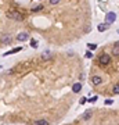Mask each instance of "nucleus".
Wrapping results in <instances>:
<instances>
[{"instance_id": "nucleus-18", "label": "nucleus", "mask_w": 119, "mask_h": 125, "mask_svg": "<svg viewBox=\"0 0 119 125\" xmlns=\"http://www.w3.org/2000/svg\"><path fill=\"white\" fill-rule=\"evenodd\" d=\"M86 57L91 58V57H93V53H91V51H87V53H86Z\"/></svg>"}, {"instance_id": "nucleus-20", "label": "nucleus", "mask_w": 119, "mask_h": 125, "mask_svg": "<svg viewBox=\"0 0 119 125\" xmlns=\"http://www.w3.org/2000/svg\"><path fill=\"white\" fill-rule=\"evenodd\" d=\"M57 3H60V0H50V4H57Z\"/></svg>"}, {"instance_id": "nucleus-5", "label": "nucleus", "mask_w": 119, "mask_h": 125, "mask_svg": "<svg viewBox=\"0 0 119 125\" xmlns=\"http://www.w3.org/2000/svg\"><path fill=\"white\" fill-rule=\"evenodd\" d=\"M13 39L11 35H1V38H0V42L3 43V45H7V43H10Z\"/></svg>"}, {"instance_id": "nucleus-19", "label": "nucleus", "mask_w": 119, "mask_h": 125, "mask_svg": "<svg viewBox=\"0 0 119 125\" xmlns=\"http://www.w3.org/2000/svg\"><path fill=\"white\" fill-rule=\"evenodd\" d=\"M112 103H113V100H111V99L105 100V104H107V106H108V104H112Z\"/></svg>"}, {"instance_id": "nucleus-21", "label": "nucleus", "mask_w": 119, "mask_h": 125, "mask_svg": "<svg viewBox=\"0 0 119 125\" xmlns=\"http://www.w3.org/2000/svg\"><path fill=\"white\" fill-rule=\"evenodd\" d=\"M96 100H97V97L94 96V97H93V99H90V100H89V102H91V103H94V102H96Z\"/></svg>"}, {"instance_id": "nucleus-12", "label": "nucleus", "mask_w": 119, "mask_h": 125, "mask_svg": "<svg viewBox=\"0 0 119 125\" xmlns=\"http://www.w3.org/2000/svg\"><path fill=\"white\" fill-rule=\"evenodd\" d=\"M22 50V47H15V49H13V50L7 51V53H4V56H8V54H14V53H18V51Z\"/></svg>"}, {"instance_id": "nucleus-11", "label": "nucleus", "mask_w": 119, "mask_h": 125, "mask_svg": "<svg viewBox=\"0 0 119 125\" xmlns=\"http://www.w3.org/2000/svg\"><path fill=\"white\" fill-rule=\"evenodd\" d=\"M35 125H49V121H47L46 118L38 119V121H35Z\"/></svg>"}, {"instance_id": "nucleus-4", "label": "nucleus", "mask_w": 119, "mask_h": 125, "mask_svg": "<svg viewBox=\"0 0 119 125\" xmlns=\"http://www.w3.org/2000/svg\"><path fill=\"white\" fill-rule=\"evenodd\" d=\"M29 39V34L28 32H21V34L17 35V40L18 42H24V40H28Z\"/></svg>"}, {"instance_id": "nucleus-9", "label": "nucleus", "mask_w": 119, "mask_h": 125, "mask_svg": "<svg viewBox=\"0 0 119 125\" xmlns=\"http://www.w3.org/2000/svg\"><path fill=\"white\" fill-rule=\"evenodd\" d=\"M91 114H93V111H91V110H86L85 113H83V115H82V119H85V121H87V119H90Z\"/></svg>"}, {"instance_id": "nucleus-14", "label": "nucleus", "mask_w": 119, "mask_h": 125, "mask_svg": "<svg viewBox=\"0 0 119 125\" xmlns=\"http://www.w3.org/2000/svg\"><path fill=\"white\" fill-rule=\"evenodd\" d=\"M112 93H115V95H119V83L113 85V88H112Z\"/></svg>"}, {"instance_id": "nucleus-6", "label": "nucleus", "mask_w": 119, "mask_h": 125, "mask_svg": "<svg viewBox=\"0 0 119 125\" xmlns=\"http://www.w3.org/2000/svg\"><path fill=\"white\" fill-rule=\"evenodd\" d=\"M80 90H82V83H80V82H76V83H74V85H72V92H75V93H79Z\"/></svg>"}, {"instance_id": "nucleus-10", "label": "nucleus", "mask_w": 119, "mask_h": 125, "mask_svg": "<svg viewBox=\"0 0 119 125\" xmlns=\"http://www.w3.org/2000/svg\"><path fill=\"white\" fill-rule=\"evenodd\" d=\"M108 27H109V24H107V22H104V24H100L98 27H97V29L100 31V32H105L108 29Z\"/></svg>"}, {"instance_id": "nucleus-16", "label": "nucleus", "mask_w": 119, "mask_h": 125, "mask_svg": "<svg viewBox=\"0 0 119 125\" xmlns=\"http://www.w3.org/2000/svg\"><path fill=\"white\" fill-rule=\"evenodd\" d=\"M87 46H89V49H90V50H96V49H97V45H94V43H89Z\"/></svg>"}, {"instance_id": "nucleus-1", "label": "nucleus", "mask_w": 119, "mask_h": 125, "mask_svg": "<svg viewBox=\"0 0 119 125\" xmlns=\"http://www.w3.org/2000/svg\"><path fill=\"white\" fill-rule=\"evenodd\" d=\"M7 18H11V20H17V21H22L24 20V14L22 13L17 11V10H8L6 13Z\"/></svg>"}, {"instance_id": "nucleus-13", "label": "nucleus", "mask_w": 119, "mask_h": 125, "mask_svg": "<svg viewBox=\"0 0 119 125\" xmlns=\"http://www.w3.org/2000/svg\"><path fill=\"white\" fill-rule=\"evenodd\" d=\"M50 57H51V53H50V51H46V53H43V54H42V58H43V60H49Z\"/></svg>"}, {"instance_id": "nucleus-3", "label": "nucleus", "mask_w": 119, "mask_h": 125, "mask_svg": "<svg viewBox=\"0 0 119 125\" xmlns=\"http://www.w3.org/2000/svg\"><path fill=\"white\" fill-rule=\"evenodd\" d=\"M116 21V14L113 11H109L107 13V15H105V22L107 24H113Z\"/></svg>"}, {"instance_id": "nucleus-2", "label": "nucleus", "mask_w": 119, "mask_h": 125, "mask_svg": "<svg viewBox=\"0 0 119 125\" xmlns=\"http://www.w3.org/2000/svg\"><path fill=\"white\" fill-rule=\"evenodd\" d=\"M98 62L100 64H102V65H107V64H109L111 62V56L109 54H101V56L98 57Z\"/></svg>"}, {"instance_id": "nucleus-8", "label": "nucleus", "mask_w": 119, "mask_h": 125, "mask_svg": "<svg viewBox=\"0 0 119 125\" xmlns=\"http://www.w3.org/2000/svg\"><path fill=\"white\" fill-rule=\"evenodd\" d=\"M101 82H102L101 76H97V75H94V76L91 78V83H93V85H101Z\"/></svg>"}, {"instance_id": "nucleus-15", "label": "nucleus", "mask_w": 119, "mask_h": 125, "mask_svg": "<svg viewBox=\"0 0 119 125\" xmlns=\"http://www.w3.org/2000/svg\"><path fill=\"white\" fill-rule=\"evenodd\" d=\"M40 10H43V6L40 4V6H36V7H32V11H40Z\"/></svg>"}, {"instance_id": "nucleus-7", "label": "nucleus", "mask_w": 119, "mask_h": 125, "mask_svg": "<svg viewBox=\"0 0 119 125\" xmlns=\"http://www.w3.org/2000/svg\"><path fill=\"white\" fill-rule=\"evenodd\" d=\"M112 56L115 57H119V42H116L112 47Z\"/></svg>"}, {"instance_id": "nucleus-17", "label": "nucleus", "mask_w": 119, "mask_h": 125, "mask_svg": "<svg viewBox=\"0 0 119 125\" xmlns=\"http://www.w3.org/2000/svg\"><path fill=\"white\" fill-rule=\"evenodd\" d=\"M31 46L32 47H38V42L36 40H31Z\"/></svg>"}]
</instances>
